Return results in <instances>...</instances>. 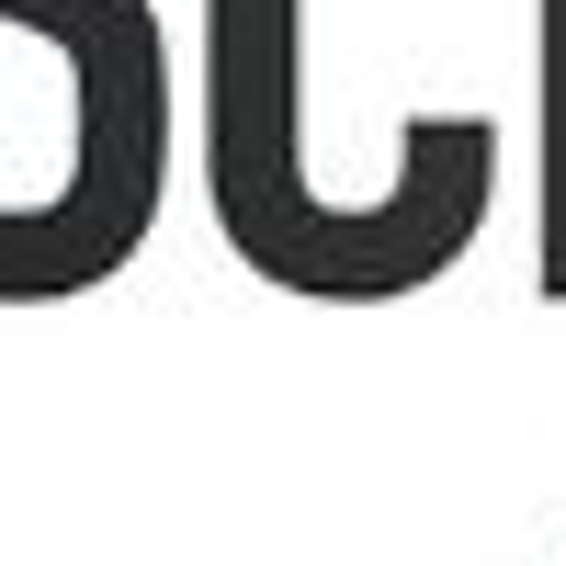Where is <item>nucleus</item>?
Listing matches in <instances>:
<instances>
[{"label":"nucleus","mask_w":566,"mask_h":566,"mask_svg":"<svg viewBox=\"0 0 566 566\" xmlns=\"http://www.w3.org/2000/svg\"><path fill=\"white\" fill-rule=\"evenodd\" d=\"M80 80V159L57 205H0V306L103 283L159 205V23L148 0H0Z\"/></svg>","instance_id":"obj_1"},{"label":"nucleus","mask_w":566,"mask_h":566,"mask_svg":"<svg viewBox=\"0 0 566 566\" xmlns=\"http://www.w3.org/2000/svg\"><path fill=\"white\" fill-rule=\"evenodd\" d=\"M216 216L295 295H374L352 216L306 170V0H216Z\"/></svg>","instance_id":"obj_2"}]
</instances>
